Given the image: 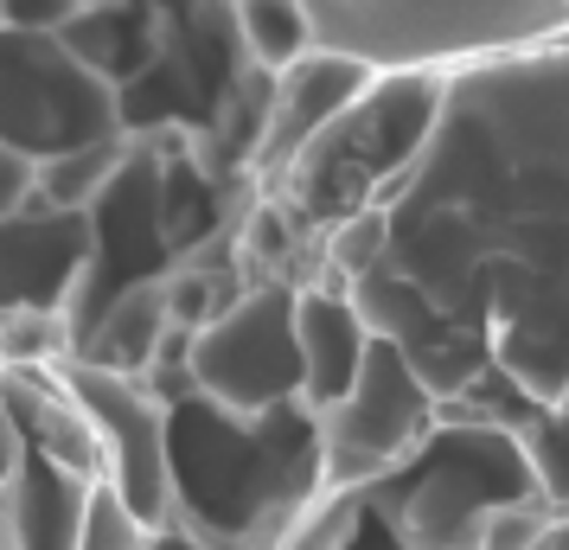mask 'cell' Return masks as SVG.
<instances>
[{
  "instance_id": "cell-7",
  "label": "cell",
  "mask_w": 569,
  "mask_h": 550,
  "mask_svg": "<svg viewBox=\"0 0 569 550\" xmlns=\"http://www.w3.org/2000/svg\"><path fill=\"white\" fill-rule=\"evenodd\" d=\"M27 186H32V160H20L13 148H0V211L13 206Z\"/></svg>"
},
{
  "instance_id": "cell-4",
  "label": "cell",
  "mask_w": 569,
  "mask_h": 550,
  "mask_svg": "<svg viewBox=\"0 0 569 550\" xmlns=\"http://www.w3.org/2000/svg\"><path fill=\"white\" fill-rule=\"evenodd\" d=\"M518 448H525V468H531L538 499L569 506V410H538L518 429Z\"/></svg>"
},
{
  "instance_id": "cell-3",
  "label": "cell",
  "mask_w": 569,
  "mask_h": 550,
  "mask_svg": "<svg viewBox=\"0 0 569 550\" xmlns=\"http://www.w3.org/2000/svg\"><path fill=\"white\" fill-rule=\"evenodd\" d=\"M122 160H129V141H122V134H109L103 148H97V141H78V148H64L58 160L39 167V192H46L58 211H83L97 192H109V180L122 173Z\"/></svg>"
},
{
  "instance_id": "cell-5",
  "label": "cell",
  "mask_w": 569,
  "mask_h": 550,
  "mask_svg": "<svg viewBox=\"0 0 569 550\" xmlns=\"http://www.w3.org/2000/svg\"><path fill=\"white\" fill-rule=\"evenodd\" d=\"M352 524H359V499L352 493H313L282 524L276 550H352Z\"/></svg>"
},
{
  "instance_id": "cell-1",
  "label": "cell",
  "mask_w": 569,
  "mask_h": 550,
  "mask_svg": "<svg viewBox=\"0 0 569 550\" xmlns=\"http://www.w3.org/2000/svg\"><path fill=\"white\" fill-rule=\"evenodd\" d=\"M295 340H301V403L308 417H333L359 391L365 366L378 352L371 320L359 314L352 289H301L295 294Z\"/></svg>"
},
{
  "instance_id": "cell-2",
  "label": "cell",
  "mask_w": 569,
  "mask_h": 550,
  "mask_svg": "<svg viewBox=\"0 0 569 550\" xmlns=\"http://www.w3.org/2000/svg\"><path fill=\"white\" fill-rule=\"evenodd\" d=\"M237 39L262 78L276 83L288 78L301 58L320 52V32H313V7H237Z\"/></svg>"
},
{
  "instance_id": "cell-6",
  "label": "cell",
  "mask_w": 569,
  "mask_h": 550,
  "mask_svg": "<svg viewBox=\"0 0 569 550\" xmlns=\"http://www.w3.org/2000/svg\"><path fill=\"white\" fill-rule=\"evenodd\" d=\"M78 550H154V524H141L129 506H122V499L109 493V487H97Z\"/></svg>"
}]
</instances>
